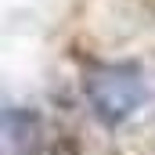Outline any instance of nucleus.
Segmentation results:
<instances>
[{
	"instance_id": "obj_2",
	"label": "nucleus",
	"mask_w": 155,
	"mask_h": 155,
	"mask_svg": "<svg viewBox=\"0 0 155 155\" xmlns=\"http://www.w3.org/2000/svg\"><path fill=\"white\" fill-rule=\"evenodd\" d=\"M40 119L29 108H0V155H33Z\"/></svg>"
},
{
	"instance_id": "obj_1",
	"label": "nucleus",
	"mask_w": 155,
	"mask_h": 155,
	"mask_svg": "<svg viewBox=\"0 0 155 155\" xmlns=\"http://www.w3.org/2000/svg\"><path fill=\"white\" fill-rule=\"evenodd\" d=\"M83 90H87L94 116L105 126L126 123L148 97V83L137 65H97L83 79Z\"/></svg>"
}]
</instances>
